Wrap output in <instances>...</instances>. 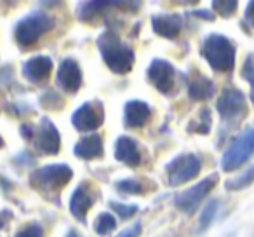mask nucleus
Instances as JSON below:
<instances>
[{
  "label": "nucleus",
  "mask_w": 254,
  "mask_h": 237,
  "mask_svg": "<svg viewBox=\"0 0 254 237\" xmlns=\"http://www.w3.org/2000/svg\"><path fill=\"white\" fill-rule=\"evenodd\" d=\"M216 112L221 121V128H219V143H221L226 136L237 131L249 115L247 96L235 85H226L223 87L221 94L218 96Z\"/></svg>",
  "instance_id": "f257e3e1"
},
{
  "label": "nucleus",
  "mask_w": 254,
  "mask_h": 237,
  "mask_svg": "<svg viewBox=\"0 0 254 237\" xmlns=\"http://www.w3.org/2000/svg\"><path fill=\"white\" fill-rule=\"evenodd\" d=\"M200 56L216 74L230 75L237 65V44L223 33H209L200 44Z\"/></svg>",
  "instance_id": "f03ea898"
},
{
  "label": "nucleus",
  "mask_w": 254,
  "mask_h": 237,
  "mask_svg": "<svg viewBox=\"0 0 254 237\" xmlns=\"http://www.w3.org/2000/svg\"><path fill=\"white\" fill-rule=\"evenodd\" d=\"M101 58L105 65L117 75H126L132 70L136 61V54L131 46L122 42L119 37V32L113 28H108L105 33L98 37L96 40Z\"/></svg>",
  "instance_id": "7ed1b4c3"
},
{
  "label": "nucleus",
  "mask_w": 254,
  "mask_h": 237,
  "mask_svg": "<svg viewBox=\"0 0 254 237\" xmlns=\"http://www.w3.org/2000/svg\"><path fill=\"white\" fill-rule=\"evenodd\" d=\"M71 176H73V169L68 164H49L33 171L28 178V183L33 190L42 194L46 199L54 201V195H56V199L60 201L58 195L70 183Z\"/></svg>",
  "instance_id": "20e7f679"
},
{
  "label": "nucleus",
  "mask_w": 254,
  "mask_h": 237,
  "mask_svg": "<svg viewBox=\"0 0 254 237\" xmlns=\"http://www.w3.org/2000/svg\"><path fill=\"white\" fill-rule=\"evenodd\" d=\"M56 26V21L51 14L44 11H33L21 18L14 26V40L19 49L26 51L33 47L44 35Z\"/></svg>",
  "instance_id": "39448f33"
},
{
  "label": "nucleus",
  "mask_w": 254,
  "mask_h": 237,
  "mask_svg": "<svg viewBox=\"0 0 254 237\" xmlns=\"http://www.w3.org/2000/svg\"><path fill=\"white\" fill-rule=\"evenodd\" d=\"M19 133L25 140L32 143V147L40 156H58L61 150V136L56 126L51 122V119L42 117L39 126L21 124Z\"/></svg>",
  "instance_id": "423d86ee"
},
{
  "label": "nucleus",
  "mask_w": 254,
  "mask_h": 237,
  "mask_svg": "<svg viewBox=\"0 0 254 237\" xmlns=\"http://www.w3.org/2000/svg\"><path fill=\"white\" fill-rule=\"evenodd\" d=\"M254 156V128H246L232 140L221 157V169L225 173H233L246 166Z\"/></svg>",
  "instance_id": "0eeeda50"
},
{
  "label": "nucleus",
  "mask_w": 254,
  "mask_h": 237,
  "mask_svg": "<svg viewBox=\"0 0 254 237\" xmlns=\"http://www.w3.org/2000/svg\"><path fill=\"white\" fill-rule=\"evenodd\" d=\"M169 187H181L188 181L195 180L202 171V159L197 154H180L164 167Z\"/></svg>",
  "instance_id": "6e6552de"
},
{
  "label": "nucleus",
  "mask_w": 254,
  "mask_h": 237,
  "mask_svg": "<svg viewBox=\"0 0 254 237\" xmlns=\"http://www.w3.org/2000/svg\"><path fill=\"white\" fill-rule=\"evenodd\" d=\"M218 181H219V176L214 173V174L205 176L204 180L195 183L193 187L180 192V194L174 197V206H176V209L183 213V215L191 216L198 209V206L207 199V195L214 190Z\"/></svg>",
  "instance_id": "1a4fd4ad"
},
{
  "label": "nucleus",
  "mask_w": 254,
  "mask_h": 237,
  "mask_svg": "<svg viewBox=\"0 0 254 237\" xmlns=\"http://www.w3.org/2000/svg\"><path fill=\"white\" fill-rule=\"evenodd\" d=\"M105 122V106L99 99L85 101L71 115V124L78 133H96Z\"/></svg>",
  "instance_id": "9d476101"
},
{
  "label": "nucleus",
  "mask_w": 254,
  "mask_h": 237,
  "mask_svg": "<svg viewBox=\"0 0 254 237\" xmlns=\"http://www.w3.org/2000/svg\"><path fill=\"white\" fill-rule=\"evenodd\" d=\"M99 192L98 187H94V183L89 180H84L82 183H78V187L73 190L70 197V213L73 215L75 220L85 223L87 213L91 211V208L94 206V202L98 201Z\"/></svg>",
  "instance_id": "9b49d317"
},
{
  "label": "nucleus",
  "mask_w": 254,
  "mask_h": 237,
  "mask_svg": "<svg viewBox=\"0 0 254 237\" xmlns=\"http://www.w3.org/2000/svg\"><path fill=\"white\" fill-rule=\"evenodd\" d=\"M146 77H148L150 84L159 92L171 94L174 85H176V68L171 61L155 58L146 70Z\"/></svg>",
  "instance_id": "f8f14e48"
},
{
  "label": "nucleus",
  "mask_w": 254,
  "mask_h": 237,
  "mask_svg": "<svg viewBox=\"0 0 254 237\" xmlns=\"http://www.w3.org/2000/svg\"><path fill=\"white\" fill-rule=\"evenodd\" d=\"M56 82L66 94L78 92V89L82 87V82H84V74H82L78 61L73 58H64L58 68Z\"/></svg>",
  "instance_id": "ddd939ff"
},
{
  "label": "nucleus",
  "mask_w": 254,
  "mask_h": 237,
  "mask_svg": "<svg viewBox=\"0 0 254 237\" xmlns=\"http://www.w3.org/2000/svg\"><path fill=\"white\" fill-rule=\"evenodd\" d=\"M152 106L146 101H141V99H131L124 105V117L122 122L127 129H139L145 128L146 124L152 119Z\"/></svg>",
  "instance_id": "4468645a"
},
{
  "label": "nucleus",
  "mask_w": 254,
  "mask_h": 237,
  "mask_svg": "<svg viewBox=\"0 0 254 237\" xmlns=\"http://www.w3.org/2000/svg\"><path fill=\"white\" fill-rule=\"evenodd\" d=\"M53 60L49 56H33L23 63V77L30 84H46L53 74Z\"/></svg>",
  "instance_id": "2eb2a0df"
},
{
  "label": "nucleus",
  "mask_w": 254,
  "mask_h": 237,
  "mask_svg": "<svg viewBox=\"0 0 254 237\" xmlns=\"http://www.w3.org/2000/svg\"><path fill=\"white\" fill-rule=\"evenodd\" d=\"M152 28L159 37L174 40L183 30V18L178 12H160L152 16Z\"/></svg>",
  "instance_id": "dca6fc26"
},
{
  "label": "nucleus",
  "mask_w": 254,
  "mask_h": 237,
  "mask_svg": "<svg viewBox=\"0 0 254 237\" xmlns=\"http://www.w3.org/2000/svg\"><path fill=\"white\" fill-rule=\"evenodd\" d=\"M216 94V84L198 70H191V77L188 80V98L195 103L209 101Z\"/></svg>",
  "instance_id": "f3484780"
},
{
  "label": "nucleus",
  "mask_w": 254,
  "mask_h": 237,
  "mask_svg": "<svg viewBox=\"0 0 254 237\" xmlns=\"http://www.w3.org/2000/svg\"><path fill=\"white\" fill-rule=\"evenodd\" d=\"M115 159L127 167H138L141 164V150L138 142L131 136H120L115 142Z\"/></svg>",
  "instance_id": "a211bd4d"
},
{
  "label": "nucleus",
  "mask_w": 254,
  "mask_h": 237,
  "mask_svg": "<svg viewBox=\"0 0 254 237\" xmlns=\"http://www.w3.org/2000/svg\"><path fill=\"white\" fill-rule=\"evenodd\" d=\"M73 154L77 159L82 160H94L101 159L105 156V145H103V136L101 135H87L82 136L77 143H75Z\"/></svg>",
  "instance_id": "6ab92c4d"
},
{
  "label": "nucleus",
  "mask_w": 254,
  "mask_h": 237,
  "mask_svg": "<svg viewBox=\"0 0 254 237\" xmlns=\"http://www.w3.org/2000/svg\"><path fill=\"white\" fill-rule=\"evenodd\" d=\"M126 2H82L77 7V18L78 21L91 23L98 18L99 14L110 11L113 7H122Z\"/></svg>",
  "instance_id": "aec40b11"
},
{
  "label": "nucleus",
  "mask_w": 254,
  "mask_h": 237,
  "mask_svg": "<svg viewBox=\"0 0 254 237\" xmlns=\"http://www.w3.org/2000/svg\"><path fill=\"white\" fill-rule=\"evenodd\" d=\"M211 128H212V115H211V110L207 106L200 108L198 115L195 119H191L190 124L187 126V131L188 133H193V135H209L211 133Z\"/></svg>",
  "instance_id": "412c9836"
},
{
  "label": "nucleus",
  "mask_w": 254,
  "mask_h": 237,
  "mask_svg": "<svg viewBox=\"0 0 254 237\" xmlns=\"http://www.w3.org/2000/svg\"><path fill=\"white\" fill-rule=\"evenodd\" d=\"M254 183V164H251L246 171L239 174V176H233L230 180L225 181V188L228 192H240V190H246L247 187Z\"/></svg>",
  "instance_id": "4be33fe9"
},
{
  "label": "nucleus",
  "mask_w": 254,
  "mask_h": 237,
  "mask_svg": "<svg viewBox=\"0 0 254 237\" xmlns=\"http://www.w3.org/2000/svg\"><path fill=\"white\" fill-rule=\"evenodd\" d=\"M219 211V199H212L207 204L204 206L200 213V218H198V227H197V234H204L209 227L214 223L216 216H218Z\"/></svg>",
  "instance_id": "5701e85b"
},
{
  "label": "nucleus",
  "mask_w": 254,
  "mask_h": 237,
  "mask_svg": "<svg viewBox=\"0 0 254 237\" xmlns=\"http://www.w3.org/2000/svg\"><path fill=\"white\" fill-rule=\"evenodd\" d=\"M115 188L120 194H129V195H145L150 187L143 180L138 178H127V180L115 181Z\"/></svg>",
  "instance_id": "b1692460"
},
{
  "label": "nucleus",
  "mask_w": 254,
  "mask_h": 237,
  "mask_svg": "<svg viewBox=\"0 0 254 237\" xmlns=\"http://www.w3.org/2000/svg\"><path fill=\"white\" fill-rule=\"evenodd\" d=\"M240 79L249 84V101L254 106V51L246 56L240 68Z\"/></svg>",
  "instance_id": "393cba45"
},
{
  "label": "nucleus",
  "mask_w": 254,
  "mask_h": 237,
  "mask_svg": "<svg viewBox=\"0 0 254 237\" xmlns=\"http://www.w3.org/2000/svg\"><path fill=\"white\" fill-rule=\"evenodd\" d=\"M117 229V218L108 211H103L96 216V222H94V232L98 236H108L112 234L113 230Z\"/></svg>",
  "instance_id": "a878e982"
},
{
  "label": "nucleus",
  "mask_w": 254,
  "mask_h": 237,
  "mask_svg": "<svg viewBox=\"0 0 254 237\" xmlns=\"http://www.w3.org/2000/svg\"><path fill=\"white\" fill-rule=\"evenodd\" d=\"M39 103L46 110H61L64 106V98L54 89H47L40 94Z\"/></svg>",
  "instance_id": "bb28decb"
},
{
  "label": "nucleus",
  "mask_w": 254,
  "mask_h": 237,
  "mask_svg": "<svg viewBox=\"0 0 254 237\" xmlns=\"http://www.w3.org/2000/svg\"><path fill=\"white\" fill-rule=\"evenodd\" d=\"M212 12L221 16L223 19H230L239 11V2L237 0H214L212 2Z\"/></svg>",
  "instance_id": "cd10ccee"
},
{
  "label": "nucleus",
  "mask_w": 254,
  "mask_h": 237,
  "mask_svg": "<svg viewBox=\"0 0 254 237\" xmlns=\"http://www.w3.org/2000/svg\"><path fill=\"white\" fill-rule=\"evenodd\" d=\"M110 209L117 213V216L122 220H131L136 213L139 211V208L136 204H122V202H117V201H110Z\"/></svg>",
  "instance_id": "c85d7f7f"
},
{
  "label": "nucleus",
  "mask_w": 254,
  "mask_h": 237,
  "mask_svg": "<svg viewBox=\"0 0 254 237\" xmlns=\"http://www.w3.org/2000/svg\"><path fill=\"white\" fill-rule=\"evenodd\" d=\"M44 229L40 223L37 222H30L25 223L23 227H19L18 232L14 234V237H42Z\"/></svg>",
  "instance_id": "c756f323"
},
{
  "label": "nucleus",
  "mask_w": 254,
  "mask_h": 237,
  "mask_svg": "<svg viewBox=\"0 0 254 237\" xmlns=\"http://www.w3.org/2000/svg\"><path fill=\"white\" fill-rule=\"evenodd\" d=\"M12 82H14V68H12L11 65L0 67V85L11 87Z\"/></svg>",
  "instance_id": "7c9ffc66"
},
{
  "label": "nucleus",
  "mask_w": 254,
  "mask_h": 237,
  "mask_svg": "<svg viewBox=\"0 0 254 237\" xmlns=\"http://www.w3.org/2000/svg\"><path fill=\"white\" fill-rule=\"evenodd\" d=\"M244 23L254 32V0L247 2L246 11H244Z\"/></svg>",
  "instance_id": "2f4dec72"
},
{
  "label": "nucleus",
  "mask_w": 254,
  "mask_h": 237,
  "mask_svg": "<svg viewBox=\"0 0 254 237\" xmlns=\"http://www.w3.org/2000/svg\"><path fill=\"white\" fill-rule=\"evenodd\" d=\"M141 230H143V227H141V223L138 222V223H134V225L127 227L126 230H122L117 237H139L141 236Z\"/></svg>",
  "instance_id": "473e14b6"
},
{
  "label": "nucleus",
  "mask_w": 254,
  "mask_h": 237,
  "mask_svg": "<svg viewBox=\"0 0 254 237\" xmlns=\"http://www.w3.org/2000/svg\"><path fill=\"white\" fill-rule=\"evenodd\" d=\"M190 14L202 19V21H214L216 19V14L212 11H209V9H197V11H191Z\"/></svg>",
  "instance_id": "72a5a7b5"
},
{
  "label": "nucleus",
  "mask_w": 254,
  "mask_h": 237,
  "mask_svg": "<svg viewBox=\"0 0 254 237\" xmlns=\"http://www.w3.org/2000/svg\"><path fill=\"white\" fill-rule=\"evenodd\" d=\"M9 106H12V108H9V113L16 117H19L21 113H33V110L28 108L30 105H9Z\"/></svg>",
  "instance_id": "f704fd0d"
},
{
  "label": "nucleus",
  "mask_w": 254,
  "mask_h": 237,
  "mask_svg": "<svg viewBox=\"0 0 254 237\" xmlns=\"http://www.w3.org/2000/svg\"><path fill=\"white\" fill-rule=\"evenodd\" d=\"M11 218H12V213L9 211V209H2V211H0V230H4L5 227H7Z\"/></svg>",
  "instance_id": "c9c22d12"
},
{
  "label": "nucleus",
  "mask_w": 254,
  "mask_h": 237,
  "mask_svg": "<svg viewBox=\"0 0 254 237\" xmlns=\"http://www.w3.org/2000/svg\"><path fill=\"white\" fill-rule=\"evenodd\" d=\"M66 237H78V234H77V232H75V230H73V229H71V230H68Z\"/></svg>",
  "instance_id": "e433bc0d"
},
{
  "label": "nucleus",
  "mask_w": 254,
  "mask_h": 237,
  "mask_svg": "<svg viewBox=\"0 0 254 237\" xmlns=\"http://www.w3.org/2000/svg\"><path fill=\"white\" fill-rule=\"evenodd\" d=\"M4 147H5V142H4V138L0 136V149H4Z\"/></svg>",
  "instance_id": "4c0bfd02"
}]
</instances>
